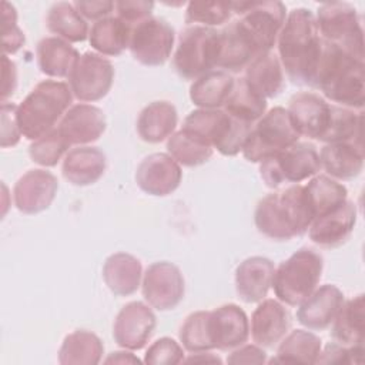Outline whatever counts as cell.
I'll return each instance as SVG.
<instances>
[{"label": "cell", "instance_id": "cell-47", "mask_svg": "<svg viewBox=\"0 0 365 365\" xmlns=\"http://www.w3.org/2000/svg\"><path fill=\"white\" fill-rule=\"evenodd\" d=\"M364 345L345 346L338 342L328 344L321 349L315 364H362Z\"/></svg>", "mask_w": 365, "mask_h": 365}, {"label": "cell", "instance_id": "cell-26", "mask_svg": "<svg viewBox=\"0 0 365 365\" xmlns=\"http://www.w3.org/2000/svg\"><path fill=\"white\" fill-rule=\"evenodd\" d=\"M106 167V154L100 148L78 145L64 155L61 173L70 184L86 187L97 182L103 177Z\"/></svg>", "mask_w": 365, "mask_h": 365}, {"label": "cell", "instance_id": "cell-12", "mask_svg": "<svg viewBox=\"0 0 365 365\" xmlns=\"http://www.w3.org/2000/svg\"><path fill=\"white\" fill-rule=\"evenodd\" d=\"M174 40V29L165 20L148 17L133 26L128 50L138 63L157 67L171 56Z\"/></svg>", "mask_w": 365, "mask_h": 365}, {"label": "cell", "instance_id": "cell-29", "mask_svg": "<svg viewBox=\"0 0 365 365\" xmlns=\"http://www.w3.org/2000/svg\"><path fill=\"white\" fill-rule=\"evenodd\" d=\"M177 123L178 114L170 101H153L138 114L137 133L143 141L157 144L174 134Z\"/></svg>", "mask_w": 365, "mask_h": 365}, {"label": "cell", "instance_id": "cell-40", "mask_svg": "<svg viewBox=\"0 0 365 365\" xmlns=\"http://www.w3.org/2000/svg\"><path fill=\"white\" fill-rule=\"evenodd\" d=\"M167 151L180 165L197 167L212 157L214 148L201 138L181 128L168 137Z\"/></svg>", "mask_w": 365, "mask_h": 365}, {"label": "cell", "instance_id": "cell-7", "mask_svg": "<svg viewBox=\"0 0 365 365\" xmlns=\"http://www.w3.org/2000/svg\"><path fill=\"white\" fill-rule=\"evenodd\" d=\"M299 137L288 110L274 107L251 127L242 155L250 163H261L298 143Z\"/></svg>", "mask_w": 365, "mask_h": 365}, {"label": "cell", "instance_id": "cell-34", "mask_svg": "<svg viewBox=\"0 0 365 365\" xmlns=\"http://www.w3.org/2000/svg\"><path fill=\"white\" fill-rule=\"evenodd\" d=\"M234 81L232 74L222 70H211L192 81L190 98L200 108H220L228 98Z\"/></svg>", "mask_w": 365, "mask_h": 365}, {"label": "cell", "instance_id": "cell-43", "mask_svg": "<svg viewBox=\"0 0 365 365\" xmlns=\"http://www.w3.org/2000/svg\"><path fill=\"white\" fill-rule=\"evenodd\" d=\"M208 314L210 311L192 312L180 328V341L191 354L214 349L208 329Z\"/></svg>", "mask_w": 365, "mask_h": 365}, {"label": "cell", "instance_id": "cell-9", "mask_svg": "<svg viewBox=\"0 0 365 365\" xmlns=\"http://www.w3.org/2000/svg\"><path fill=\"white\" fill-rule=\"evenodd\" d=\"M317 26L319 36L349 54L364 61V30L356 9L344 1H329L318 7Z\"/></svg>", "mask_w": 365, "mask_h": 365}, {"label": "cell", "instance_id": "cell-18", "mask_svg": "<svg viewBox=\"0 0 365 365\" xmlns=\"http://www.w3.org/2000/svg\"><path fill=\"white\" fill-rule=\"evenodd\" d=\"M58 190L57 177L46 170L36 168L24 173L14 184L13 201L23 214H38L47 210Z\"/></svg>", "mask_w": 365, "mask_h": 365}, {"label": "cell", "instance_id": "cell-35", "mask_svg": "<svg viewBox=\"0 0 365 365\" xmlns=\"http://www.w3.org/2000/svg\"><path fill=\"white\" fill-rule=\"evenodd\" d=\"M322 349L321 338L311 331L294 329L287 334L269 364H315Z\"/></svg>", "mask_w": 365, "mask_h": 365}, {"label": "cell", "instance_id": "cell-41", "mask_svg": "<svg viewBox=\"0 0 365 365\" xmlns=\"http://www.w3.org/2000/svg\"><path fill=\"white\" fill-rule=\"evenodd\" d=\"M319 141L325 144L344 141L362 144V113L332 104L329 125Z\"/></svg>", "mask_w": 365, "mask_h": 365}, {"label": "cell", "instance_id": "cell-19", "mask_svg": "<svg viewBox=\"0 0 365 365\" xmlns=\"http://www.w3.org/2000/svg\"><path fill=\"white\" fill-rule=\"evenodd\" d=\"M208 329L214 349L231 351L248 341L250 321L242 308L225 304L210 311Z\"/></svg>", "mask_w": 365, "mask_h": 365}, {"label": "cell", "instance_id": "cell-53", "mask_svg": "<svg viewBox=\"0 0 365 365\" xmlns=\"http://www.w3.org/2000/svg\"><path fill=\"white\" fill-rule=\"evenodd\" d=\"M104 362L106 364H140L141 361L133 352H130V349H127V351L111 352L104 359Z\"/></svg>", "mask_w": 365, "mask_h": 365}, {"label": "cell", "instance_id": "cell-36", "mask_svg": "<svg viewBox=\"0 0 365 365\" xmlns=\"http://www.w3.org/2000/svg\"><path fill=\"white\" fill-rule=\"evenodd\" d=\"M103 354L104 345L96 334L77 329L64 338L58 349V362L61 365H96Z\"/></svg>", "mask_w": 365, "mask_h": 365}, {"label": "cell", "instance_id": "cell-21", "mask_svg": "<svg viewBox=\"0 0 365 365\" xmlns=\"http://www.w3.org/2000/svg\"><path fill=\"white\" fill-rule=\"evenodd\" d=\"M107 121L101 108L80 103L71 106L57 125L70 145H86L97 141L106 131Z\"/></svg>", "mask_w": 365, "mask_h": 365}, {"label": "cell", "instance_id": "cell-13", "mask_svg": "<svg viewBox=\"0 0 365 365\" xmlns=\"http://www.w3.org/2000/svg\"><path fill=\"white\" fill-rule=\"evenodd\" d=\"M67 78L78 101L93 103L108 94L114 80V67L101 54L87 51L80 56Z\"/></svg>", "mask_w": 365, "mask_h": 365}, {"label": "cell", "instance_id": "cell-49", "mask_svg": "<svg viewBox=\"0 0 365 365\" xmlns=\"http://www.w3.org/2000/svg\"><path fill=\"white\" fill-rule=\"evenodd\" d=\"M17 106L13 103H1V147H14L21 137L17 120Z\"/></svg>", "mask_w": 365, "mask_h": 365}, {"label": "cell", "instance_id": "cell-11", "mask_svg": "<svg viewBox=\"0 0 365 365\" xmlns=\"http://www.w3.org/2000/svg\"><path fill=\"white\" fill-rule=\"evenodd\" d=\"M232 13L238 14L241 29L254 43L259 54L275 46L287 19V7L281 1H232Z\"/></svg>", "mask_w": 365, "mask_h": 365}, {"label": "cell", "instance_id": "cell-20", "mask_svg": "<svg viewBox=\"0 0 365 365\" xmlns=\"http://www.w3.org/2000/svg\"><path fill=\"white\" fill-rule=\"evenodd\" d=\"M344 302L342 291L336 285L325 284L315 288L314 292L298 305L297 319L307 329H327L334 322Z\"/></svg>", "mask_w": 365, "mask_h": 365}, {"label": "cell", "instance_id": "cell-28", "mask_svg": "<svg viewBox=\"0 0 365 365\" xmlns=\"http://www.w3.org/2000/svg\"><path fill=\"white\" fill-rule=\"evenodd\" d=\"M103 279L114 295H131L143 281L141 262L127 252L111 254L103 265Z\"/></svg>", "mask_w": 365, "mask_h": 365}, {"label": "cell", "instance_id": "cell-30", "mask_svg": "<svg viewBox=\"0 0 365 365\" xmlns=\"http://www.w3.org/2000/svg\"><path fill=\"white\" fill-rule=\"evenodd\" d=\"M38 68L43 74L54 78L68 77L80 53L66 40L53 36L44 37L36 47Z\"/></svg>", "mask_w": 365, "mask_h": 365}, {"label": "cell", "instance_id": "cell-39", "mask_svg": "<svg viewBox=\"0 0 365 365\" xmlns=\"http://www.w3.org/2000/svg\"><path fill=\"white\" fill-rule=\"evenodd\" d=\"M222 107L231 117L255 124L267 113V100L257 94L244 77H240L235 78L232 90Z\"/></svg>", "mask_w": 365, "mask_h": 365}, {"label": "cell", "instance_id": "cell-6", "mask_svg": "<svg viewBox=\"0 0 365 365\" xmlns=\"http://www.w3.org/2000/svg\"><path fill=\"white\" fill-rule=\"evenodd\" d=\"M252 125L220 108H198L185 117L182 130L201 138L222 155L232 157L242 151Z\"/></svg>", "mask_w": 365, "mask_h": 365}, {"label": "cell", "instance_id": "cell-24", "mask_svg": "<svg viewBox=\"0 0 365 365\" xmlns=\"http://www.w3.org/2000/svg\"><path fill=\"white\" fill-rule=\"evenodd\" d=\"M259 56L251 38L241 29L238 20H232L220 30V51L217 67L230 74L240 73Z\"/></svg>", "mask_w": 365, "mask_h": 365}, {"label": "cell", "instance_id": "cell-25", "mask_svg": "<svg viewBox=\"0 0 365 365\" xmlns=\"http://www.w3.org/2000/svg\"><path fill=\"white\" fill-rule=\"evenodd\" d=\"M274 262L265 257H250L235 269V289L238 297L254 304L265 299L274 278Z\"/></svg>", "mask_w": 365, "mask_h": 365}, {"label": "cell", "instance_id": "cell-15", "mask_svg": "<svg viewBox=\"0 0 365 365\" xmlns=\"http://www.w3.org/2000/svg\"><path fill=\"white\" fill-rule=\"evenodd\" d=\"M157 325L153 309L140 301L125 304L113 325V338L124 349L138 351L151 339Z\"/></svg>", "mask_w": 365, "mask_h": 365}, {"label": "cell", "instance_id": "cell-33", "mask_svg": "<svg viewBox=\"0 0 365 365\" xmlns=\"http://www.w3.org/2000/svg\"><path fill=\"white\" fill-rule=\"evenodd\" d=\"M133 26L117 16H108L96 21L88 33L90 46L101 56H120L130 44Z\"/></svg>", "mask_w": 365, "mask_h": 365}, {"label": "cell", "instance_id": "cell-45", "mask_svg": "<svg viewBox=\"0 0 365 365\" xmlns=\"http://www.w3.org/2000/svg\"><path fill=\"white\" fill-rule=\"evenodd\" d=\"M1 37H3V54H14L24 46V34L17 26V11L13 4L3 1L1 4Z\"/></svg>", "mask_w": 365, "mask_h": 365}, {"label": "cell", "instance_id": "cell-27", "mask_svg": "<svg viewBox=\"0 0 365 365\" xmlns=\"http://www.w3.org/2000/svg\"><path fill=\"white\" fill-rule=\"evenodd\" d=\"M321 168L336 180H352L364 168L362 144L354 141L328 143L319 151Z\"/></svg>", "mask_w": 365, "mask_h": 365}, {"label": "cell", "instance_id": "cell-1", "mask_svg": "<svg viewBox=\"0 0 365 365\" xmlns=\"http://www.w3.org/2000/svg\"><path fill=\"white\" fill-rule=\"evenodd\" d=\"M277 46L279 63L288 78L294 84L311 86L322 50V38L309 9L298 7L287 14Z\"/></svg>", "mask_w": 365, "mask_h": 365}, {"label": "cell", "instance_id": "cell-14", "mask_svg": "<svg viewBox=\"0 0 365 365\" xmlns=\"http://www.w3.org/2000/svg\"><path fill=\"white\" fill-rule=\"evenodd\" d=\"M141 289L150 307L158 311H170L182 301L185 281L177 265L168 261H158L147 267Z\"/></svg>", "mask_w": 365, "mask_h": 365}, {"label": "cell", "instance_id": "cell-31", "mask_svg": "<svg viewBox=\"0 0 365 365\" xmlns=\"http://www.w3.org/2000/svg\"><path fill=\"white\" fill-rule=\"evenodd\" d=\"M245 81L262 98L277 97L285 86L284 70L272 51L257 56L245 68Z\"/></svg>", "mask_w": 365, "mask_h": 365}, {"label": "cell", "instance_id": "cell-44", "mask_svg": "<svg viewBox=\"0 0 365 365\" xmlns=\"http://www.w3.org/2000/svg\"><path fill=\"white\" fill-rule=\"evenodd\" d=\"M70 147V143L54 128L30 144L29 155L31 161L41 167H54L68 153Z\"/></svg>", "mask_w": 365, "mask_h": 365}, {"label": "cell", "instance_id": "cell-32", "mask_svg": "<svg viewBox=\"0 0 365 365\" xmlns=\"http://www.w3.org/2000/svg\"><path fill=\"white\" fill-rule=\"evenodd\" d=\"M331 335L335 342L345 346H359L365 342V312L364 294L344 302L334 322Z\"/></svg>", "mask_w": 365, "mask_h": 365}, {"label": "cell", "instance_id": "cell-52", "mask_svg": "<svg viewBox=\"0 0 365 365\" xmlns=\"http://www.w3.org/2000/svg\"><path fill=\"white\" fill-rule=\"evenodd\" d=\"M3 64V87H1V103H6L11 97L17 87V70L14 61H11L6 54L1 58Z\"/></svg>", "mask_w": 365, "mask_h": 365}, {"label": "cell", "instance_id": "cell-54", "mask_svg": "<svg viewBox=\"0 0 365 365\" xmlns=\"http://www.w3.org/2000/svg\"><path fill=\"white\" fill-rule=\"evenodd\" d=\"M182 362H214V364H221V359L212 354H210L208 351L204 352H194L191 356L185 358Z\"/></svg>", "mask_w": 365, "mask_h": 365}, {"label": "cell", "instance_id": "cell-42", "mask_svg": "<svg viewBox=\"0 0 365 365\" xmlns=\"http://www.w3.org/2000/svg\"><path fill=\"white\" fill-rule=\"evenodd\" d=\"M232 1H190L185 9V23L214 29L230 21Z\"/></svg>", "mask_w": 365, "mask_h": 365}, {"label": "cell", "instance_id": "cell-48", "mask_svg": "<svg viewBox=\"0 0 365 365\" xmlns=\"http://www.w3.org/2000/svg\"><path fill=\"white\" fill-rule=\"evenodd\" d=\"M153 9H154V3L145 1V0L114 1V10L117 13V17L130 26H135L137 23L151 17Z\"/></svg>", "mask_w": 365, "mask_h": 365}, {"label": "cell", "instance_id": "cell-8", "mask_svg": "<svg viewBox=\"0 0 365 365\" xmlns=\"http://www.w3.org/2000/svg\"><path fill=\"white\" fill-rule=\"evenodd\" d=\"M218 51L220 30L190 26L180 34L173 64L181 78L197 80L217 67Z\"/></svg>", "mask_w": 365, "mask_h": 365}, {"label": "cell", "instance_id": "cell-2", "mask_svg": "<svg viewBox=\"0 0 365 365\" xmlns=\"http://www.w3.org/2000/svg\"><path fill=\"white\" fill-rule=\"evenodd\" d=\"M322 38V37H321ZM311 87L336 106L362 110L365 103V66L322 38L321 56Z\"/></svg>", "mask_w": 365, "mask_h": 365}, {"label": "cell", "instance_id": "cell-5", "mask_svg": "<svg viewBox=\"0 0 365 365\" xmlns=\"http://www.w3.org/2000/svg\"><path fill=\"white\" fill-rule=\"evenodd\" d=\"M322 255L311 248H299L282 261L274 272V294L285 305L298 307L309 297L322 277Z\"/></svg>", "mask_w": 365, "mask_h": 365}, {"label": "cell", "instance_id": "cell-4", "mask_svg": "<svg viewBox=\"0 0 365 365\" xmlns=\"http://www.w3.org/2000/svg\"><path fill=\"white\" fill-rule=\"evenodd\" d=\"M73 103L70 86L64 81H40L17 106L16 120L27 140H37L61 121Z\"/></svg>", "mask_w": 365, "mask_h": 365}, {"label": "cell", "instance_id": "cell-38", "mask_svg": "<svg viewBox=\"0 0 365 365\" xmlns=\"http://www.w3.org/2000/svg\"><path fill=\"white\" fill-rule=\"evenodd\" d=\"M47 29L68 43H80L88 37L87 21L80 16L73 3H54L46 17Z\"/></svg>", "mask_w": 365, "mask_h": 365}, {"label": "cell", "instance_id": "cell-23", "mask_svg": "<svg viewBox=\"0 0 365 365\" xmlns=\"http://www.w3.org/2000/svg\"><path fill=\"white\" fill-rule=\"evenodd\" d=\"M356 224V207L345 201L336 210L317 217L309 228V240L322 248H336L348 241Z\"/></svg>", "mask_w": 365, "mask_h": 365}, {"label": "cell", "instance_id": "cell-50", "mask_svg": "<svg viewBox=\"0 0 365 365\" xmlns=\"http://www.w3.org/2000/svg\"><path fill=\"white\" fill-rule=\"evenodd\" d=\"M267 354L262 346L257 344H242L227 356V364H265Z\"/></svg>", "mask_w": 365, "mask_h": 365}, {"label": "cell", "instance_id": "cell-46", "mask_svg": "<svg viewBox=\"0 0 365 365\" xmlns=\"http://www.w3.org/2000/svg\"><path fill=\"white\" fill-rule=\"evenodd\" d=\"M184 361L182 346L173 338L163 336L153 342L144 356V362L150 365H175Z\"/></svg>", "mask_w": 365, "mask_h": 365}, {"label": "cell", "instance_id": "cell-16", "mask_svg": "<svg viewBox=\"0 0 365 365\" xmlns=\"http://www.w3.org/2000/svg\"><path fill=\"white\" fill-rule=\"evenodd\" d=\"M287 110L299 135L319 141L329 125L332 104L317 93L299 91L289 98Z\"/></svg>", "mask_w": 365, "mask_h": 365}, {"label": "cell", "instance_id": "cell-17", "mask_svg": "<svg viewBox=\"0 0 365 365\" xmlns=\"http://www.w3.org/2000/svg\"><path fill=\"white\" fill-rule=\"evenodd\" d=\"M181 165L168 153H153L137 167L135 182L141 191L154 197L174 192L181 182Z\"/></svg>", "mask_w": 365, "mask_h": 365}, {"label": "cell", "instance_id": "cell-37", "mask_svg": "<svg viewBox=\"0 0 365 365\" xmlns=\"http://www.w3.org/2000/svg\"><path fill=\"white\" fill-rule=\"evenodd\" d=\"M304 187L314 220L336 210L348 200L346 187L338 182L335 178L324 174L311 177L308 184Z\"/></svg>", "mask_w": 365, "mask_h": 365}, {"label": "cell", "instance_id": "cell-3", "mask_svg": "<svg viewBox=\"0 0 365 365\" xmlns=\"http://www.w3.org/2000/svg\"><path fill=\"white\" fill-rule=\"evenodd\" d=\"M312 221L305 187L301 184L265 195L258 201L254 212L257 230L275 241H289L304 235Z\"/></svg>", "mask_w": 365, "mask_h": 365}, {"label": "cell", "instance_id": "cell-51", "mask_svg": "<svg viewBox=\"0 0 365 365\" xmlns=\"http://www.w3.org/2000/svg\"><path fill=\"white\" fill-rule=\"evenodd\" d=\"M73 6L84 20H94V21L108 17L110 13L114 10V1H110V0L74 1Z\"/></svg>", "mask_w": 365, "mask_h": 365}, {"label": "cell", "instance_id": "cell-10", "mask_svg": "<svg viewBox=\"0 0 365 365\" xmlns=\"http://www.w3.org/2000/svg\"><path fill=\"white\" fill-rule=\"evenodd\" d=\"M319 153L308 141H298L284 151L259 163V175L267 187L279 188L282 184H298L318 174Z\"/></svg>", "mask_w": 365, "mask_h": 365}, {"label": "cell", "instance_id": "cell-22", "mask_svg": "<svg viewBox=\"0 0 365 365\" xmlns=\"http://www.w3.org/2000/svg\"><path fill=\"white\" fill-rule=\"evenodd\" d=\"M291 315L278 299H262L251 317V336L254 344L269 349L289 332Z\"/></svg>", "mask_w": 365, "mask_h": 365}]
</instances>
